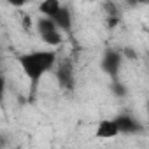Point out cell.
Returning a JSON list of instances; mask_svg holds the SVG:
<instances>
[{"label":"cell","instance_id":"obj_2","mask_svg":"<svg viewBox=\"0 0 149 149\" xmlns=\"http://www.w3.org/2000/svg\"><path fill=\"white\" fill-rule=\"evenodd\" d=\"M37 32L40 35V39L47 44V46H60L63 42V35H61V30H58V26L54 25L53 19L49 18H44L40 16L37 19Z\"/></svg>","mask_w":149,"mask_h":149},{"label":"cell","instance_id":"obj_6","mask_svg":"<svg viewBox=\"0 0 149 149\" xmlns=\"http://www.w3.org/2000/svg\"><path fill=\"white\" fill-rule=\"evenodd\" d=\"M63 7V4L61 2H58V0H44V2L39 6V11H40V14L44 16V18H53V16H56V13L60 11Z\"/></svg>","mask_w":149,"mask_h":149},{"label":"cell","instance_id":"obj_4","mask_svg":"<svg viewBox=\"0 0 149 149\" xmlns=\"http://www.w3.org/2000/svg\"><path fill=\"white\" fill-rule=\"evenodd\" d=\"M116 123H118V128H119V133H125V135H132V133H137L140 132V125L135 121V118H132L130 114H119L114 118Z\"/></svg>","mask_w":149,"mask_h":149},{"label":"cell","instance_id":"obj_3","mask_svg":"<svg viewBox=\"0 0 149 149\" xmlns=\"http://www.w3.org/2000/svg\"><path fill=\"white\" fill-rule=\"evenodd\" d=\"M119 133V128H118V123L116 119H102L97 123V128H95V137L98 140H111V139H116Z\"/></svg>","mask_w":149,"mask_h":149},{"label":"cell","instance_id":"obj_7","mask_svg":"<svg viewBox=\"0 0 149 149\" xmlns=\"http://www.w3.org/2000/svg\"><path fill=\"white\" fill-rule=\"evenodd\" d=\"M119 61H121L119 54H118V53H114V51H109V53L104 56V63H102V67H104V70H105V72L112 74V72H116V70H118Z\"/></svg>","mask_w":149,"mask_h":149},{"label":"cell","instance_id":"obj_5","mask_svg":"<svg viewBox=\"0 0 149 149\" xmlns=\"http://www.w3.org/2000/svg\"><path fill=\"white\" fill-rule=\"evenodd\" d=\"M53 21H54V25L58 26V30H61V32H68L70 28H72V14H70V11L63 6L58 13H56V16H53L51 18Z\"/></svg>","mask_w":149,"mask_h":149},{"label":"cell","instance_id":"obj_1","mask_svg":"<svg viewBox=\"0 0 149 149\" xmlns=\"http://www.w3.org/2000/svg\"><path fill=\"white\" fill-rule=\"evenodd\" d=\"M16 61L30 83V97H35L39 83L42 81V77L47 72L53 70V67L56 63V51H53V49L30 51V53L19 54L16 58Z\"/></svg>","mask_w":149,"mask_h":149}]
</instances>
